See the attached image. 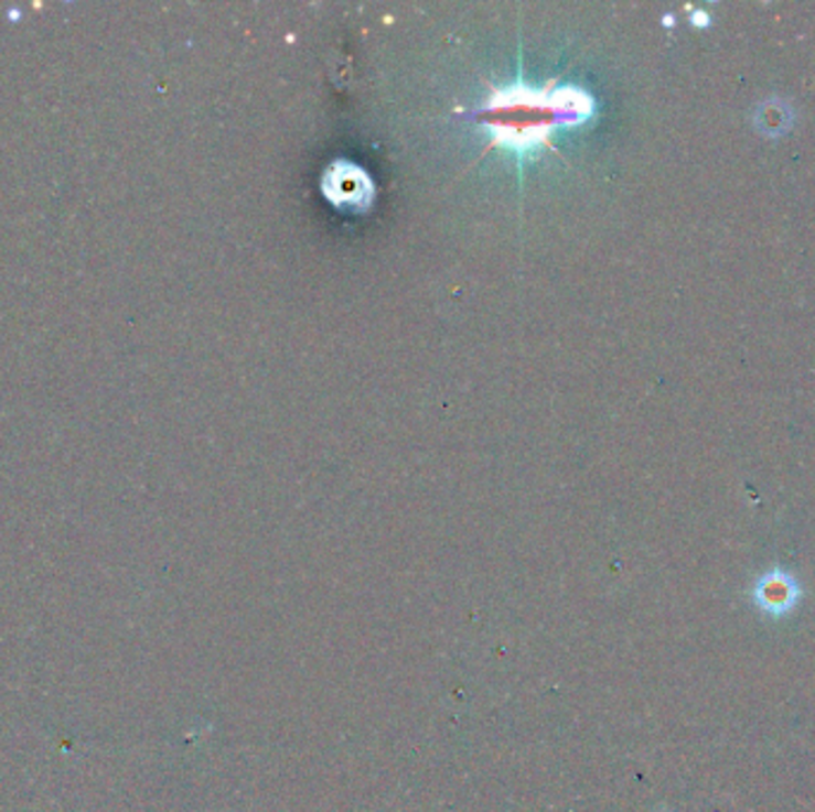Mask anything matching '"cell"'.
Segmentation results:
<instances>
[{
    "label": "cell",
    "mask_w": 815,
    "mask_h": 812,
    "mask_svg": "<svg viewBox=\"0 0 815 812\" xmlns=\"http://www.w3.org/2000/svg\"><path fill=\"white\" fill-rule=\"evenodd\" d=\"M478 115L492 124L501 145L525 155L529 148L546 145L556 127L589 120L594 115V98L575 86L532 88L515 84L489 96Z\"/></svg>",
    "instance_id": "6da1fadb"
},
{
    "label": "cell",
    "mask_w": 815,
    "mask_h": 812,
    "mask_svg": "<svg viewBox=\"0 0 815 812\" xmlns=\"http://www.w3.org/2000/svg\"><path fill=\"white\" fill-rule=\"evenodd\" d=\"M324 196H328L336 208H361L373 196V182L365 172L348 165V162H336L330 172L324 174Z\"/></svg>",
    "instance_id": "7a4b0ae2"
},
{
    "label": "cell",
    "mask_w": 815,
    "mask_h": 812,
    "mask_svg": "<svg viewBox=\"0 0 815 812\" xmlns=\"http://www.w3.org/2000/svg\"><path fill=\"white\" fill-rule=\"evenodd\" d=\"M753 600L768 615H787L798 600V586L787 572L773 570L755 584Z\"/></svg>",
    "instance_id": "3957f363"
},
{
    "label": "cell",
    "mask_w": 815,
    "mask_h": 812,
    "mask_svg": "<svg viewBox=\"0 0 815 812\" xmlns=\"http://www.w3.org/2000/svg\"><path fill=\"white\" fill-rule=\"evenodd\" d=\"M753 122L759 127V131H763L765 137H782L794 122V112L790 108L787 100L782 98H768L763 100L759 108H755Z\"/></svg>",
    "instance_id": "277c9868"
},
{
    "label": "cell",
    "mask_w": 815,
    "mask_h": 812,
    "mask_svg": "<svg viewBox=\"0 0 815 812\" xmlns=\"http://www.w3.org/2000/svg\"><path fill=\"white\" fill-rule=\"evenodd\" d=\"M691 24H696V26H706V24H708V12H694V14H691Z\"/></svg>",
    "instance_id": "5b68a950"
}]
</instances>
